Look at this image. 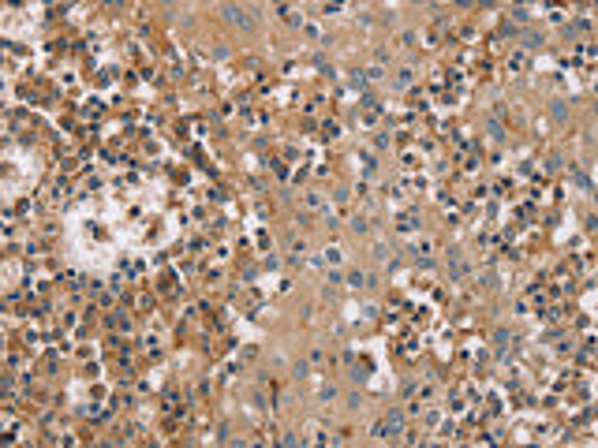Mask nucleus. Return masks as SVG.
Returning a JSON list of instances; mask_svg holds the SVG:
<instances>
[{"instance_id":"obj_1","label":"nucleus","mask_w":598,"mask_h":448,"mask_svg":"<svg viewBox=\"0 0 598 448\" xmlns=\"http://www.w3.org/2000/svg\"><path fill=\"white\" fill-rule=\"evenodd\" d=\"M225 15L232 19V23H239V26H247V11H239V8H232V4H228L225 8Z\"/></svg>"}]
</instances>
